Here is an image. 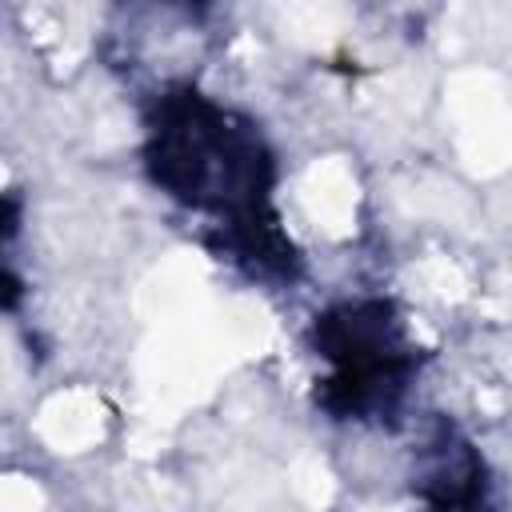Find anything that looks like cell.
Masks as SVG:
<instances>
[{"mask_svg": "<svg viewBox=\"0 0 512 512\" xmlns=\"http://www.w3.org/2000/svg\"><path fill=\"white\" fill-rule=\"evenodd\" d=\"M416 492L428 512H480L488 500L480 452L452 428L436 424L416 456Z\"/></svg>", "mask_w": 512, "mask_h": 512, "instance_id": "cell-3", "label": "cell"}, {"mask_svg": "<svg viewBox=\"0 0 512 512\" xmlns=\"http://www.w3.org/2000/svg\"><path fill=\"white\" fill-rule=\"evenodd\" d=\"M312 344L328 360L320 380V404L332 416H384L392 412L416 372V348L404 336V320L388 300H348L316 316Z\"/></svg>", "mask_w": 512, "mask_h": 512, "instance_id": "cell-2", "label": "cell"}, {"mask_svg": "<svg viewBox=\"0 0 512 512\" xmlns=\"http://www.w3.org/2000/svg\"><path fill=\"white\" fill-rule=\"evenodd\" d=\"M144 164L160 192L212 216L216 228L228 232L224 248L232 256H248L252 268L264 272H288V244L268 204L272 156L244 116L188 84L168 88L148 116Z\"/></svg>", "mask_w": 512, "mask_h": 512, "instance_id": "cell-1", "label": "cell"}]
</instances>
